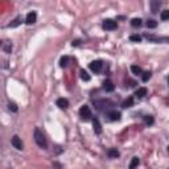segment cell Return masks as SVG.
I'll return each mask as SVG.
<instances>
[{
    "label": "cell",
    "mask_w": 169,
    "mask_h": 169,
    "mask_svg": "<svg viewBox=\"0 0 169 169\" xmlns=\"http://www.w3.org/2000/svg\"><path fill=\"white\" fill-rule=\"evenodd\" d=\"M35 141H36V144H37L40 148H44V149H45V148L48 147L46 138H45V135L42 134V132H41L38 128L35 129Z\"/></svg>",
    "instance_id": "obj_1"
},
{
    "label": "cell",
    "mask_w": 169,
    "mask_h": 169,
    "mask_svg": "<svg viewBox=\"0 0 169 169\" xmlns=\"http://www.w3.org/2000/svg\"><path fill=\"white\" fill-rule=\"evenodd\" d=\"M94 106L97 110H106V108H108V107H112L114 103L108 99H102V100H95Z\"/></svg>",
    "instance_id": "obj_2"
},
{
    "label": "cell",
    "mask_w": 169,
    "mask_h": 169,
    "mask_svg": "<svg viewBox=\"0 0 169 169\" xmlns=\"http://www.w3.org/2000/svg\"><path fill=\"white\" fill-rule=\"evenodd\" d=\"M79 116H81V119L84 120V122H87V120L91 119V110L89 106H82L81 110H79Z\"/></svg>",
    "instance_id": "obj_3"
},
{
    "label": "cell",
    "mask_w": 169,
    "mask_h": 169,
    "mask_svg": "<svg viewBox=\"0 0 169 169\" xmlns=\"http://www.w3.org/2000/svg\"><path fill=\"white\" fill-rule=\"evenodd\" d=\"M116 28H118V24L114 20L107 19L103 21V29H106V31H115Z\"/></svg>",
    "instance_id": "obj_4"
},
{
    "label": "cell",
    "mask_w": 169,
    "mask_h": 169,
    "mask_svg": "<svg viewBox=\"0 0 169 169\" xmlns=\"http://www.w3.org/2000/svg\"><path fill=\"white\" fill-rule=\"evenodd\" d=\"M11 144L13 145V147L16 148V149H19V151H21V149H24V144H22V141H21V139L17 136V135H15L12 139H11Z\"/></svg>",
    "instance_id": "obj_5"
},
{
    "label": "cell",
    "mask_w": 169,
    "mask_h": 169,
    "mask_svg": "<svg viewBox=\"0 0 169 169\" xmlns=\"http://www.w3.org/2000/svg\"><path fill=\"white\" fill-rule=\"evenodd\" d=\"M102 67H103V62L102 61H93V62L90 63V69L93 70L94 73H99L100 70H102Z\"/></svg>",
    "instance_id": "obj_6"
},
{
    "label": "cell",
    "mask_w": 169,
    "mask_h": 169,
    "mask_svg": "<svg viewBox=\"0 0 169 169\" xmlns=\"http://www.w3.org/2000/svg\"><path fill=\"white\" fill-rule=\"evenodd\" d=\"M114 89H115V86H114L112 81H110V79H106V81L103 82V90L107 91V93H112Z\"/></svg>",
    "instance_id": "obj_7"
},
{
    "label": "cell",
    "mask_w": 169,
    "mask_h": 169,
    "mask_svg": "<svg viewBox=\"0 0 169 169\" xmlns=\"http://www.w3.org/2000/svg\"><path fill=\"white\" fill-rule=\"evenodd\" d=\"M56 104L60 107V108L66 110L67 107H69V100L65 99V98H58V99H57V102H56Z\"/></svg>",
    "instance_id": "obj_8"
},
{
    "label": "cell",
    "mask_w": 169,
    "mask_h": 169,
    "mask_svg": "<svg viewBox=\"0 0 169 169\" xmlns=\"http://www.w3.org/2000/svg\"><path fill=\"white\" fill-rule=\"evenodd\" d=\"M36 20H37V15H36V12H29L28 15H27L25 22H27L28 25H31V24H35Z\"/></svg>",
    "instance_id": "obj_9"
},
{
    "label": "cell",
    "mask_w": 169,
    "mask_h": 169,
    "mask_svg": "<svg viewBox=\"0 0 169 169\" xmlns=\"http://www.w3.org/2000/svg\"><path fill=\"white\" fill-rule=\"evenodd\" d=\"M122 118V114L119 111H110L108 112V119L112 120V122H116V120H120Z\"/></svg>",
    "instance_id": "obj_10"
},
{
    "label": "cell",
    "mask_w": 169,
    "mask_h": 169,
    "mask_svg": "<svg viewBox=\"0 0 169 169\" xmlns=\"http://www.w3.org/2000/svg\"><path fill=\"white\" fill-rule=\"evenodd\" d=\"M160 5H161V1H160V0H151V11L153 13L159 12Z\"/></svg>",
    "instance_id": "obj_11"
},
{
    "label": "cell",
    "mask_w": 169,
    "mask_h": 169,
    "mask_svg": "<svg viewBox=\"0 0 169 169\" xmlns=\"http://www.w3.org/2000/svg\"><path fill=\"white\" fill-rule=\"evenodd\" d=\"M135 95L139 98V99H141V98H144L145 95H147V89L145 87H140L138 89V90L135 91Z\"/></svg>",
    "instance_id": "obj_12"
},
{
    "label": "cell",
    "mask_w": 169,
    "mask_h": 169,
    "mask_svg": "<svg viewBox=\"0 0 169 169\" xmlns=\"http://www.w3.org/2000/svg\"><path fill=\"white\" fill-rule=\"evenodd\" d=\"M134 106V98H127V99L123 100V103H122V107L123 108H129V107Z\"/></svg>",
    "instance_id": "obj_13"
},
{
    "label": "cell",
    "mask_w": 169,
    "mask_h": 169,
    "mask_svg": "<svg viewBox=\"0 0 169 169\" xmlns=\"http://www.w3.org/2000/svg\"><path fill=\"white\" fill-rule=\"evenodd\" d=\"M93 125H94V131H95V134H102V125H100V123H99V120L98 119H94L93 120Z\"/></svg>",
    "instance_id": "obj_14"
},
{
    "label": "cell",
    "mask_w": 169,
    "mask_h": 169,
    "mask_svg": "<svg viewBox=\"0 0 169 169\" xmlns=\"http://www.w3.org/2000/svg\"><path fill=\"white\" fill-rule=\"evenodd\" d=\"M107 155H108V157H111V159H116V157H119V151L116 149V148H111V149H108V152H107Z\"/></svg>",
    "instance_id": "obj_15"
},
{
    "label": "cell",
    "mask_w": 169,
    "mask_h": 169,
    "mask_svg": "<svg viewBox=\"0 0 169 169\" xmlns=\"http://www.w3.org/2000/svg\"><path fill=\"white\" fill-rule=\"evenodd\" d=\"M143 24V22H141V19H136V17H135V19H132L131 20V25L132 27H134V28H138V27H140V25Z\"/></svg>",
    "instance_id": "obj_16"
},
{
    "label": "cell",
    "mask_w": 169,
    "mask_h": 169,
    "mask_svg": "<svg viewBox=\"0 0 169 169\" xmlns=\"http://www.w3.org/2000/svg\"><path fill=\"white\" fill-rule=\"evenodd\" d=\"M160 19L163 20V21L169 20V10H165V11H163V12L160 13Z\"/></svg>",
    "instance_id": "obj_17"
},
{
    "label": "cell",
    "mask_w": 169,
    "mask_h": 169,
    "mask_svg": "<svg viewBox=\"0 0 169 169\" xmlns=\"http://www.w3.org/2000/svg\"><path fill=\"white\" fill-rule=\"evenodd\" d=\"M131 70H132V73H134V74H136V75L143 74V72H141V67H140V66L132 65V66H131Z\"/></svg>",
    "instance_id": "obj_18"
},
{
    "label": "cell",
    "mask_w": 169,
    "mask_h": 169,
    "mask_svg": "<svg viewBox=\"0 0 169 169\" xmlns=\"http://www.w3.org/2000/svg\"><path fill=\"white\" fill-rule=\"evenodd\" d=\"M139 164H140V160L138 159V157H134V159L131 160V163H129V168H136V166L139 165Z\"/></svg>",
    "instance_id": "obj_19"
},
{
    "label": "cell",
    "mask_w": 169,
    "mask_h": 169,
    "mask_svg": "<svg viewBox=\"0 0 169 169\" xmlns=\"http://www.w3.org/2000/svg\"><path fill=\"white\" fill-rule=\"evenodd\" d=\"M69 57L67 56H65V57H62V58H61V61H60V65H61V67H66V66H67V62H69Z\"/></svg>",
    "instance_id": "obj_20"
},
{
    "label": "cell",
    "mask_w": 169,
    "mask_h": 169,
    "mask_svg": "<svg viewBox=\"0 0 169 169\" xmlns=\"http://www.w3.org/2000/svg\"><path fill=\"white\" fill-rule=\"evenodd\" d=\"M20 22H21V17H16V19L13 20V22H11L8 27H10V28H15V27H17Z\"/></svg>",
    "instance_id": "obj_21"
},
{
    "label": "cell",
    "mask_w": 169,
    "mask_h": 169,
    "mask_svg": "<svg viewBox=\"0 0 169 169\" xmlns=\"http://www.w3.org/2000/svg\"><path fill=\"white\" fill-rule=\"evenodd\" d=\"M3 49L5 50L7 53H11V50H12V45H11V42H10V44H8L7 41H5V42H3Z\"/></svg>",
    "instance_id": "obj_22"
},
{
    "label": "cell",
    "mask_w": 169,
    "mask_h": 169,
    "mask_svg": "<svg viewBox=\"0 0 169 169\" xmlns=\"http://www.w3.org/2000/svg\"><path fill=\"white\" fill-rule=\"evenodd\" d=\"M147 27H148V28H156V27H157V21H155V20H152V19L148 20V21H147Z\"/></svg>",
    "instance_id": "obj_23"
},
{
    "label": "cell",
    "mask_w": 169,
    "mask_h": 169,
    "mask_svg": "<svg viewBox=\"0 0 169 169\" xmlns=\"http://www.w3.org/2000/svg\"><path fill=\"white\" fill-rule=\"evenodd\" d=\"M81 78L83 79V81H90V75L84 72V70H81Z\"/></svg>",
    "instance_id": "obj_24"
},
{
    "label": "cell",
    "mask_w": 169,
    "mask_h": 169,
    "mask_svg": "<svg viewBox=\"0 0 169 169\" xmlns=\"http://www.w3.org/2000/svg\"><path fill=\"white\" fill-rule=\"evenodd\" d=\"M129 40L132 41V42H140L141 41V37L139 35H132L131 37H129Z\"/></svg>",
    "instance_id": "obj_25"
},
{
    "label": "cell",
    "mask_w": 169,
    "mask_h": 169,
    "mask_svg": "<svg viewBox=\"0 0 169 169\" xmlns=\"http://www.w3.org/2000/svg\"><path fill=\"white\" fill-rule=\"evenodd\" d=\"M144 122L147 123V124H153V116H151V115H147L144 116Z\"/></svg>",
    "instance_id": "obj_26"
},
{
    "label": "cell",
    "mask_w": 169,
    "mask_h": 169,
    "mask_svg": "<svg viewBox=\"0 0 169 169\" xmlns=\"http://www.w3.org/2000/svg\"><path fill=\"white\" fill-rule=\"evenodd\" d=\"M149 78H151V73L149 72H145V73L141 74V79H143V82H147Z\"/></svg>",
    "instance_id": "obj_27"
},
{
    "label": "cell",
    "mask_w": 169,
    "mask_h": 169,
    "mask_svg": "<svg viewBox=\"0 0 169 169\" xmlns=\"http://www.w3.org/2000/svg\"><path fill=\"white\" fill-rule=\"evenodd\" d=\"M10 110H12L13 112H16V111H17V106H16L15 103H10Z\"/></svg>",
    "instance_id": "obj_28"
},
{
    "label": "cell",
    "mask_w": 169,
    "mask_h": 169,
    "mask_svg": "<svg viewBox=\"0 0 169 169\" xmlns=\"http://www.w3.org/2000/svg\"><path fill=\"white\" fill-rule=\"evenodd\" d=\"M79 44V41L78 40H75V41H73V46H74V45H78Z\"/></svg>",
    "instance_id": "obj_29"
},
{
    "label": "cell",
    "mask_w": 169,
    "mask_h": 169,
    "mask_svg": "<svg viewBox=\"0 0 169 169\" xmlns=\"http://www.w3.org/2000/svg\"><path fill=\"white\" fill-rule=\"evenodd\" d=\"M168 153H169V145H168Z\"/></svg>",
    "instance_id": "obj_30"
},
{
    "label": "cell",
    "mask_w": 169,
    "mask_h": 169,
    "mask_svg": "<svg viewBox=\"0 0 169 169\" xmlns=\"http://www.w3.org/2000/svg\"><path fill=\"white\" fill-rule=\"evenodd\" d=\"M168 83H169V77H168Z\"/></svg>",
    "instance_id": "obj_31"
}]
</instances>
